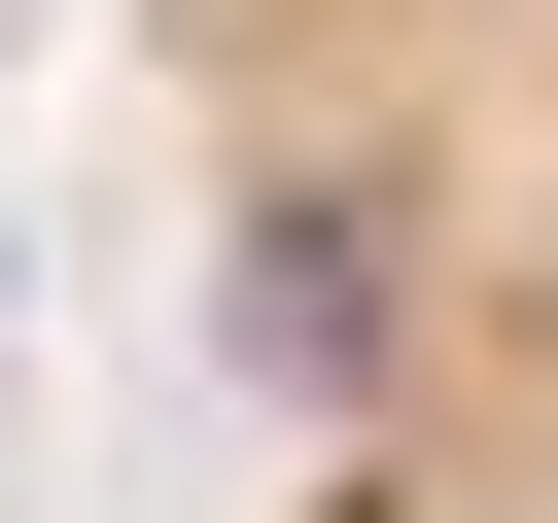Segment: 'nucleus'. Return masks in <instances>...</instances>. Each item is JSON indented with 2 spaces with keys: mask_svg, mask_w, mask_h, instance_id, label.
<instances>
[{
  "mask_svg": "<svg viewBox=\"0 0 558 523\" xmlns=\"http://www.w3.org/2000/svg\"><path fill=\"white\" fill-rule=\"evenodd\" d=\"M279 523H558V0H140Z\"/></svg>",
  "mask_w": 558,
  "mask_h": 523,
  "instance_id": "1",
  "label": "nucleus"
}]
</instances>
